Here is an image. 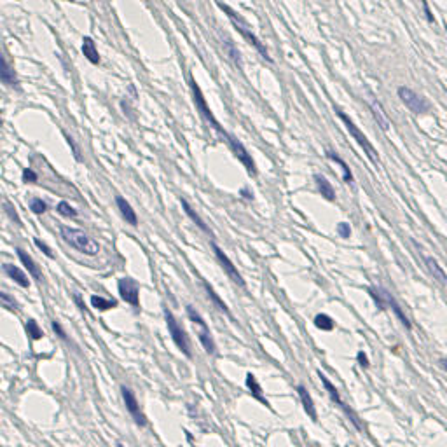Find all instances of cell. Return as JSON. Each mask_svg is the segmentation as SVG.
Segmentation results:
<instances>
[{
    "instance_id": "cell-2",
    "label": "cell",
    "mask_w": 447,
    "mask_h": 447,
    "mask_svg": "<svg viewBox=\"0 0 447 447\" xmlns=\"http://www.w3.org/2000/svg\"><path fill=\"white\" fill-rule=\"evenodd\" d=\"M335 114H337V117H339L341 121H343V124L346 126V129L349 131V135H351L353 138H355L356 144H358L360 147H362V150L365 152V156H367L369 159H371L374 164L379 163V156H377V150H375L374 145L371 144V140H369L367 136H365V133H363L362 129H360L358 126H356V124L353 123L351 117L348 116L346 112L341 110V108H335Z\"/></svg>"
},
{
    "instance_id": "cell-1",
    "label": "cell",
    "mask_w": 447,
    "mask_h": 447,
    "mask_svg": "<svg viewBox=\"0 0 447 447\" xmlns=\"http://www.w3.org/2000/svg\"><path fill=\"white\" fill-rule=\"evenodd\" d=\"M60 236L63 238L65 243L70 245L72 248H75L77 251H80L84 255L95 257L100 253V245H98V241L93 240L91 236L86 234V232L80 231V229L70 227V225H61Z\"/></svg>"
},
{
    "instance_id": "cell-9",
    "label": "cell",
    "mask_w": 447,
    "mask_h": 447,
    "mask_svg": "<svg viewBox=\"0 0 447 447\" xmlns=\"http://www.w3.org/2000/svg\"><path fill=\"white\" fill-rule=\"evenodd\" d=\"M121 395H123L126 411H128L129 416L135 419V423L138 424V426H145V424H147V418H145V414L142 412V409H140V403H138V400H136L135 393H133L129 388L123 386L121 388Z\"/></svg>"
},
{
    "instance_id": "cell-4",
    "label": "cell",
    "mask_w": 447,
    "mask_h": 447,
    "mask_svg": "<svg viewBox=\"0 0 447 447\" xmlns=\"http://www.w3.org/2000/svg\"><path fill=\"white\" fill-rule=\"evenodd\" d=\"M187 315H189V320H191L192 323L198 327V337H199V343L203 344V348L206 349V353L208 355H215L217 344H215V339H213L212 332H210V328H208L206 322L201 318L199 313L196 311L192 306H187Z\"/></svg>"
},
{
    "instance_id": "cell-38",
    "label": "cell",
    "mask_w": 447,
    "mask_h": 447,
    "mask_svg": "<svg viewBox=\"0 0 447 447\" xmlns=\"http://www.w3.org/2000/svg\"><path fill=\"white\" fill-rule=\"evenodd\" d=\"M51 327H52V330L56 332V334L60 335V339H63V341H68V335H67V332L63 330V327L60 325V322H51Z\"/></svg>"
},
{
    "instance_id": "cell-11",
    "label": "cell",
    "mask_w": 447,
    "mask_h": 447,
    "mask_svg": "<svg viewBox=\"0 0 447 447\" xmlns=\"http://www.w3.org/2000/svg\"><path fill=\"white\" fill-rule=\"evenodd\" d=\"M318 377H320V379H322V383H323L325 390L328 391V395H330V398L334 400V402L337 403V405H339L341 409H344V411L348 412V416H349V418H351V421H353V423H355L356 426H358V418H356V416L351 412V409H348V405H346V403H344L343 400H341V397H339V391H337V388H335L334 384H332L330 381H328V377L323 374V372H320V371H318Z\"/></svg>"
},
{
    "instance_id": "cell-23",
    "label": "cell",
    "mask_w": 447,
    "mask_h": 447,
    "mask_svg": "<svg viewBox=\"0 0 447 447\" xmlns=\"http://www.w3.org/2000/svg\"><path fill=\"white\" fill-rule=\"evenodd\" d=\"M327 157H328L330 161H334V163L339 164L341 170H343V178H344V182H348V184H351V182H353V175H351V170L348 168L346 161H344L343 157L337 156V154H335L334 150H327Z\"/></svg>"
},
{
    "instance_id": "cell-35",
    "label": "cell",
    "mask_w": 447,
    "mask_h": 447,
    "mask_svg": "<svg viewBox=\"0 0 447 447\" xmlns=\"http://www.w3.org/2000/svg\"><path fill=\"white\" fill-rule=\"evenodd\" d=\"M33 243H35V247L39 248V250H42V253H44L46 257H49V259H54V253L51 251V248H49L46 243H42L39 238H35V240H33Z\"/></svg>"
},
{
    "instance_id": "cell-28",
    "label": "cell",
    "mask_w": 447,
    "mask_h": 447,
    "mask_svg": "<svg viewBox=\"0 0 447 447\" xmlns=\"http://www.w3.org/2000/svg\"><path fill=\"white\" fill-rule=\"evenodd\" d=\"M204 288H206L208 296H210V299L213 300V304H215V306H219V309H220V311H224V313H225V315H229V316H231V311H229V309H227V306H225V302H224V300L220 299V297L215 294V290H213V288H212V285H210V283H206V281H204Z\"/></svg>"
},
{
    "instance_id": "cell-5",
    "label": "cell",
    "mask_w": 447,
    "mask_h": 447,
    "mask_svg": "<svg viewBox=\"0 0 447 447\" xmlns=\"http://www.w3.org/2000/svg\"><path fill=\"white\" fill-rule=\"evenodd\" d=\"M397 93H398V98L402 100V103L411 112H414V114H426L430 110V105L426 103V100H424L423 96H419L418 93L412 91L407 86H400L397 89Z\"/></svg>"
},
{
    "instance_id": "cell-19",
    "label": "cell",
    "mask_w": 447,
    "mask_h": 447,
    "mask_svg": "<svg viewBox=\"0 0 447 447\" xmlns=\"http://www.w3.org/2000/svg\"><path fill=\"white\" fill-rule=\"evenodd\" d=\"M180 204H182V208H184L185 215H187L189 219H191L192 222H194L196 225H198V227L201 229V231H203V232H206V234H212V231H210V227H208L206 224H204V220L201 219L199 215H198V212H196L194 208H192L191 204L187 203V201H185V199H180Z\"/></svg>"
},
{
    "instance_id": "cell-29",
    "label": "cell",
    "mask_w": 447,
    "mask_h": 447,
    "mask_svg": "<svg viewBox=\"0 0 447 447\" xmlns=\"http://www.w3.org/2000/svg\"><path fill=\"white\" fill-rule=\"evenodd\" d=\"M315 327H318L320 330H332L334 328V320L330 318L328 315H323V313H320V315L315 316Z\"/></svg>"
},
{
    "instance_id": "cell-26",
    "label": "cell",
    "mask_w": 447,
    "mask_h": 447,
    "mask_svg": "<svg viewBox=\"0 0 447 447\" xmlns=\"http://www.w3.org/2000/svg\"><path fill=\"white\" fill-rule=\"evenodd\" d=\"M386 306H390L391 309H393V311H395V315L400 318V322H402V323H403V327H405V328H411V327H412V325H411V322H409V318H407V316H405V315H403L402 307L398 306V302H397V300L393 299V297H391L390 294H388V292H386Z\"/></svg>"
},
{
    "instance_id": "cell-24",
    "label": "cell",
    "mask_w": 447,
    "mask_h": 447,
    "mask_svg": "<svg viewBox=\"0 0 447 447\" xmlns=\"http://www.w3.org/2000/svg\"><path fill=\"white\" fill-rule=\"evenodd\" d=\"M371 110H372V116H374V119L377 121V124H379L383 129H388L390 128V119L386 117V114H384V108L381 107L377 101H372L371 103Z\"/></svg>"
},
{
    "instance_id": "cell-14",
    "label": "cell",
    "mask_w": 447,
    "mask_h": 447,
    "mask_svg": "<svg viewBox=\"0 0 447 447\" xmlns=\"http://www.w3.org/2000/svg\"><path fill=\"white\" fill-rule=\"evenodd\" d=\"M297 393H299L300 405H302V407H304V411H306V414L309 416V418H311L313 421H316V419H318V414H316L315 402H313L311 395H309V391L306 390V386H302V384H299V386H297Z\"/></svg>"
},
{
    "instance_id": "cell-7",
    "label": "cell",
    "mask_w": 447,
    "mask_h": 447,
    "mask_svg": "<svg viewBox=\"0 0 447 447\" xmlns=\"http://www.w3.org/2000/svg\"><path fill=\"white\" fill-rule=\"evenodd\" d=\"M191 88H192V96H194V103H196V107H198V110H199L201 117H203L204 121H208V124H210L213 129H217L219 133H222L224 128L220 126L219 121L215 119L212 108L208 107L206 100H204V96H203V91H201L199 86L196 84V80H191Z\"/></svg>"
},
{
    "instance_id": "cell-40",
    "label": "cell",
    "mask_w": 447,
    "mask_h": 447,
    "mask_svg": "<svg viewBox=\"0 0 447 447\" xmlns=\"http://www.w3.org/2000/svg\"><path fill=\"white\" fill-rule=\"evenodd\" d=\"M358 362H360V365H362L363 369L369 367V358H367V355H365V351H360L358 353Z\"/></svg>"
},
{
    "instance_id": "cell-15",
    "label": "cell",
    "mask_w": 447,
    "mask_h": 447,
    "mask_svg": "<svg viewBox=\"0 0 447 447\" xmlns=\"http://www.w3.org/2000/svg\"><path fill=\"white\" fill-rule=\"evenodd\" d=\"M16 253H18V257H20L21 264L28 269V274L32 276L33 279H37V281H40V279H42V273H40V268L35 264V260L28 255L25 250H21V248H16Z\"/></svg>"
},
{
    "instance_id": "cell-18",
    "label": "cell",
    "mask_w": 447,
    "mask_h": 447,
    "mask_svg": "<svg viewBox=\"0 0 447 447\" xmlns=\"http://www.w3.org/2000/svg\"><path fill=\"white\" fill-rule=\"evenodd\" d=\"M82 54L88 58L89 63L100 65V54H98V49H96L95 40L91 37H84L82 39Z\"/></svg>"
},
{
    "instance_id": "cell-13",
    "label": "cell",
    "mask_w": 447,
    "mask_h": 447,
    "mask_svg": "<svg viewBox=\"0 0 447 447\" xmlns=\"http://www.w3.org/2000/svg\"><path fill=\"white\" fill-rule=\"evenodd\" d=\"M116 204H117V208H119V213L123 215V219L126 220L129 225L136 227V225H138V217H136V212L133 210L131 204L124 199V198H121V196L116 198Z\"/></svg>"
},
{
    "instance_id": "cell-8",
    "label": "cell",
    "mask_w": 447,
    "mask_h": 447,
    "mask_svg": "<svg viewBox=\"0 0 447 447\" xmlns=\"http://www.w3.org/2000/svg\"><path fill=\"white\" fill-rule=\"evenodd\" d=\"M117 290L124 302H128L133 307H140V287L135 279L121 278L117 281Z\"/></svg>"
},
{
    "instance_id": "cell-41",
    "label": "cell",
    "mask_w": 447,
    "mask_h": 447,
    "mask_svg": "<svg viewBox=\"0 0 447 447\" xmlns=\"http://www.w3.org/2000/svg\"><path fill=\"white\" fill-rule=\"evenodd\" d=\"M74 302L77 304V307H79L80 311H86V304H84V300L80 299L79 294H74Z\"/></svg>"
},
{
    "instance_id": "cell-6",
    "label": "cell",
    "mask_w": 447,
    "mask_h": 447,
    "mask_svg": "<svg viewBox=\"0 0 447 447\" xmlns=\"http://www.w3.org/2000/svg\"><path fill=\"white\" fill-rule=\"evenodd\" d=\"M222 136L225 138V142H227V145L231 147V150L234 152V156L240 159V163L243 164L245 168H247V172L250 173V175H255V161H253V157L250 156V152L245 149V145L241 144L240 140L236 138V136L229 135V133L222 131Z\"/></svg>"
},
{
    "instance_id": "cell-27",
    "label": "cell",
    "mask_w": 447,
    "mask_h": 447,
    "mask_svg": "<svg viewBox=\"0 0 447 447\" xmlns=\"http://www.w3.org/2000/svg\"><path fill=\"white\" fill-rule=\"evenodd\" d=\"M25 328H26V334L30 335V339L32 341H39L44 337V332H42V328L39 327V323H37L35 320H26Z\"/></svg>"
},
{
    "instance_id": "cell-10",
    "label": "cell",
    "mask_w": 447,
    "mask_h": 447,
    "mask_svg": "<svg viewBox=\"0 0 447 447\" xmlns=\"http://www.w3.org/2000/svg\"><path fill=\"white\" fill-rule=\"evenodd\" d=\"M212 248H213V253H215L217 260H219V264L222 266L224 271H225V274H227L236 285H240L241 288H247V285H245V279L241 278L240 271L236 269V266L231 262V259L225 255V251H224L220 247H217V243H212Z\"/></svg>"
},
{
    "instance_id": "cell-32",
    "label": "cell",
    "mask_w": 447,
    "mask_h": 447,
    "mask_svg": "<svg viewBox=\"0 0 447 447\" xmlns=\"http://www.w3.org/2000/svg\"><path fill=\"white\" fill-rule=\"evenodd\" d=\"M30 210H32L35 215H42V213L48 212V204H46V201L40 199V198H35V199L30 201Z\"/></svg>"
},
{
    "instance_id": "cell-17",
    "label": "cell",
    "mask_w": 447,
    "mask_h": 447,
    "mask_svg": "<svg viewBox=\"0 0 447 447\" xmlns=\"http://www.w3.org/2000/svg\"><path fill=\"white\" fill-rule=\"evenodd\" d=\"M241 23H243V21H241ZM241 23H238V21H234L236 28H238V30H240V32H241V35H243V37H247V40H248V42H250V44L253 46V48H255L257 51H259L260 54H262L264 58H266V60H269V61H271V58H269L268 51H266V48H264V44H262V42H260V40L257 39V37L253 35V33L250 32V30H247V28H243V25H241Z\"/></svg>"
},
{
    "instance_id": "cell-34",
    "label": "cell",
    "mask_w": 447,
    "mask_h": 447,
    "mask_svg": "<svg viewBox=\"0 0 447 447\" xmlns=\"http://www.w3.org/2000/svg\"><path fill=\"white\" fill-rule=\"evenodd\" d=\"M21 178H23L25 184H33V182L39 180V176H37V173L33 172L32 168H25L23 173H21Z\"/></svg>"
},
{
    "instance_id": "cell-16",
    "label": "cell",
    "mask_w": 447,
    "mask_h": 447,
    "mask_svg": "<svg viewBox=\"0 0 447 447\" xmlns=\"http://www.w3.org/2000/svg\"><path fill=\"white\" fill-rule=\"evenodd\" d=\"M2 268H4L5 274H7L11 279H14V283H18L21 288H28V287H30V279H28V276L25 274V271H21L18 266H12V264H4Z\"/></svg>"
},
{
    "instance_id": "cell-22",
    "label": "cell",
    "mask_w": 447,
    "mask_h": 447,
    "mask_svg": "<svg viewBox=\"0 0 447 447\" xmlns=\"http://www.w3.org/2000/svg\"><path fill=\"white\" fill-rule=\"evenodd\" d=\"M247 388L250 390V393L253 397H255L257 400H260V402L266 405V407H269V403H268V400L264 398V393H262V388H260V384L257 383V379H255V375L253 374H248L247 375Z\"/></svg>"
},
{
    "instance_id": "cell-12",
    "label": "cell",
    "mask_w": 447,
    "mask_h": 447,
    "mask_svg": "<svg viewBox=\"0 0 447 447\" xmlns=\"http://www.w3.org/2000/svg\"><path fill=\"white\" fill-rule=\"evenodd\" d=\"M0 82L9 86V88H16L18 86L16 72H14L12 65L9 63L7 58H5V54L2 51H0Z\"/></svg>"
},
{
    "instance_id": "cell-3",
    "label": "cell",
    "mask_w": 447,
    "mask_h": 447,
    "mask_svg": "<svg viewBox=\"0 0 447 447\" xmlns=\"http://www.w3.org/2000/svg\"><path fill=\"white\" fill-rule=\"evenodd\" d=\"M164 318H166V325H168V330H170V335H172L173 343L176 344L180 351L184 353L187 358H192V351H191V341H189V335L187 332L182 328V325L178 323V320L173 316V313L170 309H164Z\"/></svg>"
},
{
    "instance_id": "cell-37",
    "label": "cell",
    "mask_w": 447,
    "mask_h": 447,
    "mask_svg": "<svg viewBox=\"0 0 447 447\" xmlns=\"http://www.w3.org/2000/svg\"><path fill=\"white\" fill-rule=\"evenodd\" d=\"M337 232H339L343 238H349V236H351V227H349V224L348 222L337 224Z\"/></svg>"
},
{
    "instance_id": "cell-25",
    "label": "cell",
    "mask_w": 447,
    "mask_h": 447,
    "mask_svg": "<svg viewBox=\"0 0 447 447\" xmlns=\"http://www.w3.org/2000/svg\"><path fill=\"white\" fill-rule=\"evenodd\" d=\"M91 304L95 309H98V311H108V309L117 307V300L105 299V297H101V296H91Z\"/></svg>"
},
{
    "instance_id": "cell-43",
    "label": "cell",
    "mask_w": 447,
    "mask_h": 447,
    "mask_svg": "<svg viewBox=\"0 0 447 447\" xmlns=\"http://www.w3.org/2000/svg\"><path fill=\"white\" fill-rule=\"evenodd\" d=\"M439 363H440V367H442V369H444V371H446V372H447V360H446V358H442V360H440V362H439Z\"/></svg>"
},
{
    "instance_id": "cell-36",
    "label": "cell",
    "mask_w": 447,
    "mask_h": 447,
    "mask_svg": "<svg viewBox=\"0 0 447 447\" xmlns=\"http://www.w3.org/2000/svg\"><path fill=\"white\" fill-rule=\"evenodd\" d=\"M4 208H5V212H7V215L11 217V219L14 220V222H16L18 225H21V219H20V217H18V213H16V208L12 206L11 203H5V206H4Z\"/></svg>"
},
{
    "instance_id": "cell-20",
    "label": "cell",
    "mask_w": 447,
    "mask_h": 447,
    "mask_svg": "<svg viewBox=\"0 0 447 447\" xmlns=\"http://www.w3.org/2000/svg\"><path fill=\"white\" fill-rule=\"evenodd\" d=\"M315 182H316V187H318L320 194L323 196L327 201H334L335 199V189L332 187V184L325 178L323 175H315Z\"/></svg>"
},
{
    "instance_id": "cell-30",
    "label": "cell",
    "mask_w": 447,
    "mask_h": 447,
    "mask_svg": "<svg viewBox=\"0 0 447 447\" xmlns=\"http://www.w3.org/2000/svg\"><path fill=\"white\" fill-rule=\"evenodd\" d=\"M56 212L60 213L61 217H67V219H74V217H77V210L70 203H67V201H60L58 206H56Z\"/></svg>"
},
{
    "instance_id": "cell-21",
    "label": "cell",
    "mask_w": 447,
    "mask_h": 447,
    "mask_svg": "<svg viewBox=\"0 0 447 447\" xmlns=\"http://www.w3.org/2000/svg\"><path fill=\"white\" fill-rule=\"evenodd\" d=\"M424 264H426V268H428V271L431 273V276H433L440 285L447 287V274L440 269L439 262H437L433 257H424Z\"/></svg>"
},
{
    "instance_id": "cell-31",
    "label": "cell",
    "mask_w": 447,
    "mask_h": 447,
    "mask_svg": "<svg viewBox=\"0 0 447 447\" xmlns=\"http://www.w3.org/2000/svg\"><path fill=\"white\" fill-rule=\"evenodd\" d=\"M0 306L5 307V309H9V311L16 313L18 311V302L16 299L12 296H9V294H5V292L0 290Z\"/></svg>"
},
{
    "instance_id": "cell-33",
    "label": "cell",
    "mask_w": 447,
    "mask_h": 447,
    "mask_svg": "<svg viewBox=\"0 0 447 447\" xmlns=\"http://www.w3.org/2000/svg\"><path fill=\"white\" fill-rule=\"evenodd\" d=\"M224 46H225V49H227L229 56H231L232 60H234V63H236V65H240V63H241V58H240V52H238V49L234 48V44H232L231 40L224 39Z\"/></svg>"
},
{
    "instance_id": "cell-39",
    "label": "cell",
    "mask_w": 447,
    "mask_h": 447,
    "mask_svg": "<svg viewBox=\"0 0 447 447\" xmlns=\"http://www.w3.org/2000/svg\"><path fill=\"white\" fill-rule=\"evenodd\" d=\"M67 142H68V145H70V149H72V152H74V156H75V159H77V161H80V150L77 149V145L74 144V140L70 138V136H67Z\"/></svg>"
},
{
    "instance_id": "cell-42",
    "label": "cell",
    "mask_w": 447,
    "mask_h": 447,
    "mask_svg": "<svg viewBox=\"0 0 447 447\" xmlns=\"http://www.w3.org/2000/svg\"><path fill=\"white\" fill-rule=\"evenodd\" d=\"M241 196L247 198V199H253V194H251L250 189H241Z\"/></svg>"
}]
</instances>
